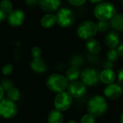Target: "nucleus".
Masks as SVG:
<instances>
[{
	"mask_svg": "<svg viewBox=\"0 0 123 123\" xmlns=\"http://www.w3.org/2000/svg\"><path fill=\"white\" fill-rule=\"evenodd\" d=\"M108 105L106 99L101 96H94L88 102L87 110L89 114L95 117L102 116L107 111Z\"/></svg>",
	"mask_w": 123,
	"mask_h": 123,
	"instance_id": "obj_1",
	"label": "nucleus"
},
{
	"mask_svg": "<svg viewBox=\"0 0 123 123\" xmlns=\"http://www.w3.org/2000/svg\"><path fill=\"white\" fill-rule=\"evenodd\" d=\"M68 81L66 77L58 74H53L48 76L46 84L49 90L55 93L64 92L68 86Z\"/></svg>",
	"mask_w": 123,
	"mask_h": 123,
	"instance_id": "obj_2",
	"label": "nucleus"
},
{
	"mask_svg": "<svg viewBox=\"0 0 123 123\" xmlns=\"http://www.w3.org/2000/svg\"><path fill=\"white\" fill-rule=\"evenodd\" d=\"M94 14L99 20H108L116 14V9L110 2H102L96 6Z\"/></svg>",
	"mask_w": 123,
	"mask_h": 123,
	"instance_id": "obj_3",
	"label": "nucleus"
},
{
	"mask_svg": "<svg viewBox=\"0 0 123 123\" xmlns=\"http://www.w3.org/2000/svg\"><path fill=\"white\" fill-rule=\"evenodd\" d=\"M97 32V25L89 20L81 22L77 30L78 36L82 40H89L92 38L96 35Z\"/></svg>",
	"mask_w": 123,
	"mask_h": 123,
	"instance_id": "obj_4",
	"label": "nucleus"
},
{
	"mask_svg": "<svg viewBox=\"0 0 123 123\" xmlns=\"http://www.w3.org/2000/svg\"><path fill=\"white\" fill-rule=\"evenodd\" d=\"M55 17L56 22L61 27H68L75 22V15L74 12L68 8L59 9Z\"/></svg>",
	"mask_w": 123,
	"mask_h": 123,
	"instance_id": "obj_5",
	"label": "nucleus"
},
{
	"mask_svg": "<svg viewBox=\"0 0 123 123\" xmlns=\"http://www.w3.org/2000/svg\"><path fill=\"white\" fill-rule=\"evenodd\" d=\"M80 77L85 86H93L100 81V73L95 68H86L80 74Z\"/></svg>",
	"mask_w": 123,
	"mask_h": 123,
	"instance_id": "obj_6",
	"label": "nucleus"
},
{
	"mask_svg": "<svg viewBox=\"0 0 123 123\" xmlns=\"http://www.w3.org/2000/svg\"><path fill=\"white\" fill-rule=\"evenodd\" d=\"M17 114V107L14 102L9 99L0 100V116L3 118H13Z\"/></svg>",
	"mask_w": 123,
	"mask_h": 123,
	"instance_id": "obj_7",
	"label": "nucleus"
},
{
	"mask_svg": "<svg viewBox=\"0 0 123 123\" xmlns=\"http://www.w3.org/2000/svg\"><path fill=\"white\" fill-rule=\"evenodd\" d=\"M72 103V97L68 92H63L58 93L55 98L54 105L56 110L62 112L67 110Z\"/></svg>",
	"mask_w": 123,
	"mask_h": 123,
	"instance_id": "obj_8",
	"label": "nucleus"
},
{
	"mask_svg": "<svg viewBox=\"0 0 123 123\" xmlns=\"http://www.w3.org/2000/svg\"><path fill=\"white\" fill-rule=\"evenodd\" d=\"M68 94L74 98H81L86 93V86L79 81H73L68 86Z\"/></svg>",
	"mask_w": 123,
	"mask_h": 123,
	"instance_id": "obj_9",
	"label": "nucleus"
},
{
	"mask_svg": "<svg viewBox=\"0 0 123 123\" xmlns=\"http://www.w3.org/2000/svg\"><path fill=\"white\" fill-rule=\"evenodd\" d=\"M105 96L110 99H116L123 94V86L120 84H110L104 90Z\"/></svg>",
	"mask_w": 123,
	"mask_h": 123,
	"instance_id": "obj_10",
	"label": "nucleus"
},
{
	"mask_svg": "<svg viewBox=\"0 0 123 123\" xmlns=\"http://www.w3.org/2000/svg\"><path fill=\"white\" fill-rule=\"evenodd\" d=\"M25 19L24 12L19 9H16L12 11L10 14H8L7 21L9 25L12 26H19L22 24Z\"/></svg>",
	"mask_w": 123,
	"mask_h": 123,
	"instance_id": "obj_11",
	"label": "nucleus"
},
{
	"mask_svg": "<svg viewBox=\"0 0 123 123\" xmlns=\"http://www.w3.org/2000/svg\"><path fill=\"white\" fill-rule=\"evenodd\" d=\"M41 9L46 12H55L61 5V0H39Z\"/></svg>",
	"mask_w": 123,
	"mask_h": 123,
	"instance_id": "obj_12",
	"label": "nucleus"
},
{
	"mask_svg": "<svg viewBox=\"0 0 123 123\" xmlns=\"http://www.w3.org/2000/svg\"><path fill=\"white\" fill-rule=\"evenodd\" d=\"M105 43L110 49H115L120 43L119 35L115 31L109 32L105 37Z\"/></svg>",
	"mask_w": 123,
	"mask_h": 123,
	"instance_id": "obj_13",
	"label": "nucleus"
},
{
	"mask_svg": "<svg viewBox=\"0 0 123 123\" xmlns=\"http://www.w3.org/2000/svg\"><path fill=\"white\" fill-rule=\"evenodd\" d=\"M86 50L92 54H98L101 51V45L99 43L93 38L87 40L86 43Z\"/></svg>",
	"mask_w": 123,
	"mask_h": 123,
	"instance_id": "obj_14",
	"label": "nucleus"
},
{
	"mask_svg": "<svg viewBox=\"0 0 123 123\" xmlns=\"http://www.w3.org/2000/svg\"><path fill=\"white\" fill-rule=\"evenodd\" d=\"M115 74L111 69H105L100 74V80L107 84H110L113 83L115 80Z\"/></svg>",
	"mask_w": 123,
	"mask_h": 123,
	"instance_id": "obj_15",
	"label": "nucleus"
},
{
	"mask_svg": "<svg viewBox=\"0 0 123 123\" xmlns=\"http://www.w3.org/2000/svg\"><path fill=\"white\" fill-rule=\"evenodd\" d=\"M110 25L115 30H123V14H115L110 20Z\"/></svg>",
	"mask_w": 123,
	"mask_h": 123,
	"instance_id": "obj_16",
	"label": "nucleus"
},
{
	"mask_svg": "<svg viewBox=\"0 0 123 123\" xmlns=\"http://www.w3.org/2000/svg\"><path fill=\"white\" fill-rule=\"evenodd\" d=\"M48 123H63V115L61 111L58 110H53L50 112L48 117Z\"/></svg>",
	"mask_w": 123,
	"mask_h": 123,
	"instance_id": "obj_17",
	"label": "nucleus"
},
{
	"mask_svg": "<svg viewBox=\"0 0 123 123\" xmlns=\"http://www.w3.org/2000/svg\"><path fill=\"white\" fill-rule=\"evenodd\" d=\"M31 68L35 72L43 73L46 71L47 66H46L45 62L43 60H42L40 58H36L32 61Z\"/></svg>",
	"mask_w": 123,
	"mask_h": 123,
	"instance_id": "obj_18",
	"label": "nucleus"
},
{
	"mask_svg": "<svg viewBox=\"0 0 123 123\" xmlns=\"http://www.w3.org/2000/svg\"><path fill=\"white\" fill-rule=\"evenodd\" d=\"M56 23V17L51 14L45 15L41 19V25L45 28H50Z\"/></svg>",
	"mask_w": 123,
	"mask_h": 123,
	"instance_id": "obj_19",
	"label": "nucleus"
},
{
	"mask_svg": "<svg viewBox=\"0 0 123 123\" xmlns=\"http://www.w3.org/2000/svg\"><path fill=\"white\" fill-rule=\"evenodd\" d=\"M80 76V71L76 67H71L68 69L66 74V78L68 81H75Z\"/></svg>",
	"mask_w": 123,
	"mask_h": 123,
	"instance_id": "obj_20",
	"label": "nucleus"
},
{
	"mask_svg": "<svg viewBox=\"0 0 123 123\" xmlns=\"http://www.w3.org/2000/svg\"><path fill=\"white\" fill-rule=\"evenodd\" d=\"M0 8L6 14H10L12 10V4L10 1L9 0H2L0 3Z\"/></svg>",
	"mask_w": 123,
	"mask_h": 123,
	"instance_id": "obj_21",
	"label": "nucleus"
},
{
	"mask_svg": "<svg viewBox=\"0 0 123 123\" xmlns=\"http://www.w3.org/2000/svg\"><path fill=\"white\" fill-rule=\"evenodd\" d=\"M7 96H8V99L9 100H11L12 102H15V101L19 100V99L20 97V93L18 89L12 88L11 89H9L8 91Z\"/></svg>",
	"mask_w": 123,
	"mask_h": 123,
	"instance_id": "obj_22",
	"label": "nucleus"
},
{
	"mask_svg": "<svg viewBox=\"0 0 123 123\" xmlns=\"http://www.w3.org/2000/svg\"><path fill=\"white\" fill-rule=\"evenodd\" d=\"M107 58L110 62H115L119 57V54L116 49H110L107 53Z\"/></svg>",
	"mask_w": 123,
	"mask_h": 123,
	"instance_id": "obj_23",
	"label": "nucleus"
},
{
	"mask_svg": "<svg viewBox=\"0 0 123 123\" xmlns=\"http://www.w3.org/2000/svg\"><path fill=\"white\" fill-rule=\"evenodd\" d=\"M110 27V24L107 20H99L97 24V30L100 32H106Z\"/></svg>",
	"mask_w": 123,
	"mask_h": 123,
	"instance_id": "obj_24",
	"label": "nucleus"
},
{
	"mask_svg": "<svg viewBox=\"0 0 123 123\" xmlns=\"http://www.w3.org/2000/svg\"><path fill=\"white\" fill-rule=\"evenodd\" d=\"M95 123V117L91 114L85 115L81 120V123Z\"/></svg>",
	"mask_w": 123,
	"mask_h": 123,
	"instance_id": "obj_25",
	"label": "nucleus"
},
{
	"mask_svg": "<svg viewBox=\"0 0 123 123\" xmlns=\"http://www.w3.org/2000/svg\"><path fill=\"white\" fill-rule=\"evenodd\" d=\"M1 86L2 87L4 91H9V89H11L12 88L13 85H12L11 81H9L7 79H5V80H3L1 81Z\"/></svg>",
	"mask_w": 123,
	"mask_h": 123,
	"instance_id": "obj_26",
	"label": "nucleus"
},
{
	"mask_svg": "<svg viewBox=\"0 0 123 123\" xmlns=\"http://www.w3.org/2000/svg\"><path fill=\"white\" fill-rule=\"evenodd\" d=\"M41 50L38 47H34L32 49V56L34 59L36 58H40L41 56Z\"/></svg>",
	"mask_w": 123,
	"mask_h": 123,
	"instance_id": "obj_27",
	"label": "nucleus"
},
{
	"mask_svg": "<svg viewBox=\"0 0 123 123\" xmlns=\"http://www.w3.org/2000/svg\"><path fill=\"white\" fill-rule=\"evenodd\" d=\"M13 71V66L10 64H7L4 66L2 68V74L4 75H8L10 74Z\"/></svg>",
	"mask_w": 123,
	"mask_h": 123,
	"instance_id": "obj_28",
	"label": "nucleus"
},
{
	"mask_svg": "<svg viewBox=\"0 0 123 123\" xmlns=\"http://www.w3.org/2000/svg\"><path fill=\"white\" fill-rule=\"evenodd\" d=\"M117 80H118V83L123 86V68H120L118 71Z\"/></svg>",
	"mask_w": 123,
	"mask_h": 123,
	"instance_id": "obj_29",
	"label": "nucleus"
},
{
	"mask_svg": "<svg viewBox=\"0 0 123 123\" xmlns=\"http://www.w3.org/2000/svg\"><path fill=\"white\" fill-rule=\"evenodd\" d=\"M68 2L74 6H81L85 3L86 0H68Z\"/></svg>",
	"mask_w": 123,
	"mask_h": 123,
	"instance_id": "obj_30",
	"label": "nucleus"
},
{
	"mask_svg": "<svg viewBox=\"0 0 123 123\" xmlns=\"http://www.w3.org/2000/svg\"><path fill=\"white\" fill-rule=\"evenodd\" d=\"M26 4H27V6H35L36 5V4L37 3L38 0H25Z\"/></svg>",
	"mask_w": 123,
	"mask_h": 123,
	"instance_id": "obj_31",
	"label": "nucleus"
},
{
	"mask_svg": "<svg viewBox=\"0 0 123 123\" xmlns=\"http://www.w3.org/2000/svg\"><path fill=\"white\" fill-rule=\"evenodd\" d=\"M117 50V53H118L119 55L121 56V57H123V43L118 46Z\"/></svg>",
	"mask_w": 123,
	"mask_h": 123,
	"instance_id": "obj_32",
	"label": "nucleus"
},
{
	"mask_svg": "<svg viewBox=\"0 0 123 123\" xmlns=\"http://www.w3.org/2000/svg\"><path fill=\"white\" fill-rule=\"evenodd\" d=\"M6 17V14L0 9V22H3Z\"/></svg>",
	"mask_w": 123,
	"mask_h": 123,
	"instance_id": "obj_33",
	"label": "nucleus"
},
{
	"mask_svg": "<svg viewBox=\"0 0 123 123\" xmlns=\"http://www.w3.org/2000/svg\"><path fill=\"white\" fill-rule=\"evenodd\" d=\"M3 95H4V89H2V87L0 86V100L2 99Z\"/></svg>",
	"mask_w": 123,
	"mask_h": 123,
	"instance_id": "obj_34",
	"label": "nucleus"
},
{
	"mask_svg": "<svg viewBox=\"0 0 123 123\" xmlns=\"http://www.w3.org/2000/svg\"><path fill=\"white\" fill-rule=\"evenodd\" d=\"M92 3H93V4H98V3H102V1H103V0H89Z\"/></svg>",
	"mask_w": 123,
	"mask_h": 123,
	"instance_id": "obj_35",
	"label": "nucleus"
},
{
	"mask_svg": "<svg viewBox=\"0 0 123 123\" xmlns=\"http://www.w3.org/2000/svg\"><path fill=\"white\" fill-rule=\"evenodd\" d=\"M120 122H121V123H123V113L122 114V115H121V119H120Z\"/></svg>",
	"mask_w": 123,
	"mask_h": 123,
	"instance_id": "obj_36",
	"label": "nucleus"
},
{
	"mask_svg": "<svg viewBox=\"0 0 123 123\" xmlns=\"http://www.w3.org/2000/svg\"><path fill=\"white\" fill-rule=\"evenodd\" d=\"M68 123H77L76 122H75V121H74V120H71V121H70Z\"/></svg>",
	"mask_w": 123,
	"mask_h": 123,
	"instance_id": "obj_37",
	"label": "nucleus"
},
{
	"mask_svg": "<svg viewBox=\"0 0 123 123\" xmlns=\"http://www.w3.org/2000/svg\"><path fill=\"white\" fill-rule=\"evenodd\" d=\"M122 1H123V0H122Z\"/></svg>",
	"mask_w": 123,
	"mask_h": 123,
	"instance_id": "obj_38",
	"label": "nucleus"
}]
</instances>
